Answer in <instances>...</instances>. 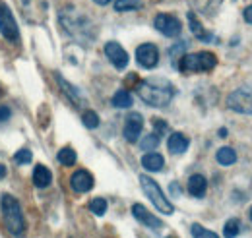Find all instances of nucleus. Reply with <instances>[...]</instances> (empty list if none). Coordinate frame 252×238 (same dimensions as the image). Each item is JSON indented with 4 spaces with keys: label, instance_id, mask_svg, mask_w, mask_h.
<instances>
[{
    "label": "nucleus",
    "instance_id": "obj_15",
    "mask_svg": "<svg viewBox=\"0 0 252 238\" xmlns=\"http://www.w3.org/2000/svg\"><path fill=\"white\" fill-rule=\"evenodd\" d=\"M142 167L146 171H152V173H159L163 167H165V159L163 155L158 151H148L144 157H142Z\"/></svg>",
    "mask_w": 252,
    "mask_h": 238
},
{
    "label": "nucleus",
    "instance_id": "obj_23",
    "mask_svg": "<svg viewBox=\"0 0 252 238\" xmlns=\"http://www.w3.org/2000/svg\"><path fill=\"white\" fill-rule=\"evenodd\" d=\"M190 4L202 14H212L221 4V0H190Z\"/></svg>",
    "mask_w": 252,
    "mask_h": 238
},
{
    "label": "nucleus",
    "instance_id": "obj_21",
    "mask_svg": "<svg viewBox=\"0 0 252 238\" xmlns=\"http://www.w3.org/2000/svg\"><path fill=\"white\" fill-rule=\"evenodd\" d=\"M132 103H134V99L128 89H119L113 95V107H117V109H130Z\"/></svg>",
    "mask_w": 252,
    "mask_h": 238
},
{
    "label": "nucleus",
    "instance_id": "obj_6",
    "mask_svg": "<svg viewBox=\"0 0 252 238\" xmlns=\"http://www.w3.org/2000/svg\"><path fill=\"white\" fill-rule=\"evenodd\" d=\"M0 33L8 41H18L20 39V28L16 24V18L10 10L8 4L0 2Z\"/></svg>",
    "mask_w": 252,
    "mask_h": 238
},
{
    "label": "nucleus",
    "instance_id": "obj_29",
    "mask_svg": "<svg viewBox=\"0 0 252 238\" xmlns=\"http://www.w3.org/2000/svg\"><path fill=\"white\" fill-rule=\"evenodd\" d=\"M159 138H161V136H158L156 132H154V134H148V136L140 142V148L144 149V151H152V149H156L159 146Z\"/></svg>",
    "mask_w": 252,
    "mask_h": 238
},
{
    "label": "nucleus",
    "instance_id": "obj_13",
    "mask_svg": "<svg viewBox=\"0 0 252 238\" xmlns=\"http://www.w3.org/2000/svg\"><path fill=\"white\" fill-rule=\"evenodd\" d=\"M132 215L136 217V221H140L142 225H146L150 229H161L163 227V221L158 219L154 213H150L142 204H134L132 206Z\"/></svg>",
    "mask_w": 252,
    "mask_h": 238
},
{
    "label": "nucleus",
    "instance_id": "obj_5",
    "mask_svg": "<svg viewBox=\"0 0 252 238\" xmlns=\"http://www.w3.org/2000/svg\"><path fill=\"white\" fill-rule=\"evenodd\" d=\"M140 184H142L144 194L150 198V202H152L163 215H171V213L175 211L173 204H171V202L167 200V196L161 192V186H159L156 180L146 177V175H142V177H140Z\"/></svg>",
    "mask_w": 252,
    "mask_h": 238
},
{
    "label": "nucleus",
    "instance_id": "obj_8",
    "mask_svg": "<svg viewBox=\"0 0 252 238\" xmlns=\"http://www.w3.org/2000/svg\"><path fill=\"white\" fill-rule=\"evenodd\" d=\"M227 107L235 113L252 117V89H237L227 97Z\"/></svg>",
    "mask_w": 252,
    "mask_h": 238
},
{
    "label": "nucleus",
    "instance_id": "obj_36",
    "mask_svg": "<svg viewBox=\"0 0 252 238\" xmlns=\"http://www.w3.org/2000/svg\"><path fill=\"white\" fill-rule=\"evenodd\" d=\"M95 4H99V6H107L109 2H113V0H94Z\"/></svg>",
    "mask_w": 252,
    "mask_h": 238
},
{
    "label": "nucleus",
    "instance_id": "obj_25",
    "mask_svg": "<svg viewBox=\"0 0 252 238\" xmlns=\"http://www.w3.org/2000/svg\"><path fill=\"white\" fill-rule=\"evenodd\" d=\"M241 233V223L237 219H229L223 227V237L225 238H237Z\"/></svg>",
    "mask_w": 252,
    "mask_h": 238
},
{
    "label": "nucleus",
    "instance_id": "obj_35",
    "mask_svg": "<svg viewBox=\"0 0 252 238\" xmlns=\"http://www.w3.org/2000/svg\"><path fill=\"white\" fill-rule=\"evenodd\" d=\"M6 175H8V169H6V165H0V180L6 178Z\"/></svg>",
    "mask_w": 252,
    "mask_h": 238
},
{
    "label": "nucleus",
    "instance_id": "obj_34",
    "mask_svg": "<svg viewBox=\"0 0 252 238\" xmlns=\"http://www.w3.org/2000/svg\"><path fill=\"white\" fill-rule=\"evenodd\" d=\"M243 18H245V22H247V24H252V6L245 8V12H243Z\"/></svg>",
    "mask_w": 252,
    "mask_h": 238
},
{
    "label": "nucleus",
    "instance_id": "obj_2",
    "mask_svg": "<svg viewBox=\"0 0 252 238\" xmlns=\"http://www.w3.org/2000/svg\"><path fill=\"white\" fill-rule=\"evenodd\" d=\"M61 24L80 43H90L95 39V28L92 20L86 14L76 12L74 8H64L61 12Z\"/></svg>",
    "mask_w": 252,
    "mask_h": 238
},
{
    "label": "nucleus",
    "instance_id": "obj_33",
    "mask_svg": "<svg viewBox=\"0 0 252 238\" xmlns=\"http://www.w3.org/2000/svg\"><path fill=\"white\" fill-rule=\"evenodd\" d=\"M138 78H140L138 74H128V76H126V86H130V88H132V86H136V88H138V84H140V80H138Z\"/></svg>",
    "mask_w": 252,
    "mask_h": 238
},
{
    "label": "nucleus",
    "instance_id": "obj_37",
    "mask_svg": "<svg viewBox=\"0 0 252 238\" xmlns=\"http://www.w3.org/2000/svg\"><path fill=\"white\" fill-rule=\"evenodd\" d=\"M220 136L221 138H223V136H227V130H225V128H221L220 130Z\"/></svg>",
    "mask_w": 252,
    "mask_h": 238
},
{
    "label": "nucleus",
    "instance_id": "obj_18",
    "mask_svg": "<svg viewBox=\"0 0 252 238\" xmlns=\"http://www.w3.org/2000/svg\"><path fill=\"white\" fill-rule=\"evenodd\" d=\"M55 76H57V82H59V86H61V89L64 91V95H66V97H68V99H70V101H72L74 105H80V103H82V97H80V91L76 89L74 86H70V84H68V82L64 80L63 76H61V74H55Z\"/></svg>",
    "mask_w": 252,
    "mask_h": 238
},
{
    "label": "nucleus",
    "instance_id": "obj_30",
    "mask_svg": "<svg viewBox=\"0 0 252 238\" xmlns=\"http://www.w3.org/2000/svg\"><path fill=\"white\" fill-rule=\"evenodd\" d=\"M33 155L30 149H20V151H16V155H14V161L18 163V165H28V163H32Z\"/></svg>",
    "mask_w": 252,
    "mask_h": 238
},
{
    "label": "nucleus",
    "instance_id": "obj_17",
    "mask_svg": "<svg viewBox=\"0 0 252 238\" xmlns=\"http://www.w3.org/2000/svg\"><path fill=\"white\" fill-rule=\"evenodd\" d=\"M51 182H53V175L45 165H37L33 169V184L37 188H47L51 186Z\"/></svg>",
    "mask_w": 252,
    "mask_h": 238
},
{
    "label": "nucleus",
    "instance_id": "obj_40",
    "mask_svg": "<svg viewBox=\"0 0 252 238\" xmlns=\"http://www.w3.org/2000/svg\"><path fill=\"white\" fill-rule=\"evenodd\" d=\"M169 238H175V237H169Z\"/></svg>",
    "mask_w": 252,
    "mask_h": 238
},
{
    "label": "nucleus",
    "instance_id": "obj_12",
    "mask_svg": "<svg viewBox=\"0 0 252 238\" xmlns=\"http://www.w3.org/2000/svg\"><path fill=\"white\" fill-rule=\"evenodd\" d=\"M95 180L92 177V173H88L86 169H80L76 171L72 177H70V188L76 192V194H86L94 188Z\"/></svg>",
    "mask_w": 252,
    "mask_h": 238
},
{
    "label": "nucleus",
    "instance_id": "obj_11",
    "mask_svg": "<svg viewBox=\"0 0 252 238\" xmlns=\"http://www.w3.org/2000/svg\"><path fill=\"white\" fill-rule=\"evenodd\" d=\"M105 57L109 59V62L117 70H125L126 66H128V53H126L119 43H115V41H109L105 45Z\"/></svg>",
    "mask_w": 252,
    "mask_h": 238
},
{
    "label": "nucleus",
    "instance_id": "obj_19",
    "mask_svg": "<svg viewBox=\"0 0 252 238\" xmlns=\"http://www.w3.org/2000/svg\"><path fill=\"white\" fill-rule=\"evenodd\" d=\"M189 26H190V31H192L200 41H212V39H214L210 33H206L204 26L198 22V18H196L194 12H189Z\"/></svg>",
    "mask_w": 252,
    "mask_h": 238
},
{
    "label": "nucleus",
    "instance_id": "obj_22",
    "mask_svg": "<svg viewBox=\"0 0 252 238\" xmlns=\"http://www.w3.org/2000/svg\"><path fill=\"white\" fill-rule=\"evenodd\" d=\"M57 159H59V163L63 167H74L76 161H78V155H76V151L72 148H63L57 153Z\"/></svg>",
    "mask_w": 252,
    "mask_h": 238
},
{
    "label": "nucleus",
    "instance_id": "obj_26",
    "mask_svg": "<svg viewBox=\"0 0 252 238\" xmlns=\"http://www.w3.org/2000/svg\"><path fill=\"white\" fill-rule=\"evenodd\" d=\"M190 233H192L194 238H220L214 231H208L206 227H202V225H198V223H194V225L190 227Z\"/></svg>",
    "mask_w": 252,
    "mask_h": 238
},
{
    "label": "nucleus",
    "instance_id": "obj_27",
    "mask_svg": "<svg viewBox=\"0 0 252 238\" xmlns=\"http://www.w3.org/2000/svg\"><path fill=\"white\" fill-rule=\"evenodd\" d=\"M90 211L97 215V217H101V215H105L107 213V200L105 198H95L90 202Z\"/></svg>",
    "mask_w": 252,
    "mask_h": 238
},
{
    "label": "nucleus",
    "instance_id": "obj_10",
    "mask_svg": "<svg viewBox=\"0 0 252 238\" xmlns=\"http://www.w3.org/2000/svg\"><path fill=\"white\" fill-rule=\"evenodd\" d=\"M144 130V117L140 113H130L126 117L125 128H123V136H125L126 142L130 144H136L140 140V134Z\"/></svg>",
    "mask_w": 252,
    "mask_h": 238
},
{
    "label": "nucleus",
    "instance_id": "obj_9",
    "mask_svg": "<svg viewBox=\"0 0 252 238\" xmlns=\"http://www.w3.org/2000/svg\"><path fill=\"white\" fill-rule=\"evenodd\" d=\"M136 62L146 68V70H152L156 68L159 62V49L154 43H144L136 49Z\"/></svg>",
    "mask_w": 252,
    "mask_h": 238
},
{
    "label": "nucleus",
    "instance_id": "obj_24",
    "mask_svg": "<svg viewBox=\"0 0 252 238\" xmlns=\"http://www.w3.org/2000/svg\"><path fill=\"white\" fill-rule=\"evenodd\" d=\"M140 8H142L140 0H115L117 12H132V10H140Z\"/></svg>",
    "mask_w": 252,
    "mask_h": 238
},
{
    "label": "nucleus",
    "instance_id": "obj_7",
    "mask_svg": "<svg viewBox=\"0 0 252 238\" xmlns=\"http://www.w3.org/2000/svg\"><path fill=\"white\" fill-rule=\"evenodd\" d=\"M154 28L165 37H179L183 31V24L173 14H158L154 20Z\"/></svg>",
    "mask_w": 252,
    "mask_h": 238
},
{
    "label": "nucleus",
    "instance_id": "obj_31",
    "mask_svg": "<svg viewBox=\"0 0 252 238\" xmlns=\"http://www.w3.org/2000/svg\"><path fill=\"white\" fill-rule=\"evenodd\" d=\"M154 124H156V134H158V136H163V134L167 132V126H169V124H167L165 120L156 119L154 120Z\"/></svg>",
    "mask_w": 252,
    "mask_h": 238
},
{
    "label": "nucleus",
    "instance_id": "obj_28",
    "mask_svg": "<svg viewBox=\"0 0 252 238\" xmlns=\"http://www.w3.org/2000/svg\"><path fill=\"white\" fill-rule=\"evenodd\" d=\"M82 122H84V126L90 128V130H94V128H97V126L101 124L99 115H97L95 111H86V113L82 115Z\"/></svg>",
    "mask_w": 252,
    "mask_h": 238
},
{
    "label": "nucleus",
    "instance_id": "obj_1",
    "mask_svg": "<svg viewBox=\"0 0 252 238\" xmlns=\"http://www.w3.org/2000/svg\"><path fill=\"white\" fill-rule=\"evenodd\" d=\"M175 86L165 78H146L138 84V95L152 107H167L175 97Z\"/></svg>",
    "mask_w": 252,
    "mask_h": 238
},
{
    "label": "nucleus",
    "instance_id": "obj_16",
    "mask_svg": "<svg viewBox=\"0 0 252 238\" xmlns=\"http://www.w3.org/2000/svg\"><path fill=\"white\" fill-rule=\"evenodd\" d=\"M208 190V180L202 175H192L189 178V194L192 198H204Z\"/></svg>",
    "mask_w": 252,
    "mask_h": 238
},
{
    "label": "nucleus",
    "instance_id": "obj_4",
    "mask_svg": "<svg viewBox=\"0 0 252 238\" xmlns=\"http://www.w3.org/2000/svg\"><path fill=\"white\" fill-rule=\"evenodd\" d=\"M218 64V59L210 51H200V53H190L179 59V70L185 74H196V72H210Z\"/></svg>",
    "mask_w": 252,
    "mask_h": 238
},
{
    "label": "nucleus",
    "instance_id": "obj_14",
    "mask_svg": "<svg viewBox=\"0 0 252 238\" xmlns=\"http://www.w3.org/2000/svg\"><path fill=\"white\" fill-rule=\"evenodd\" d=\"M190 142L189 138L183 134V132H173L171 136H169V140H167V149H169V153H173V155H183L187 149H189Z\"/></svg>",
    "mask_w": 252,
    "mask_h": 238
},
{
    "label": "nucleus",
    "instance_id": "obj_39",
    "mask_svg": "<svg viewBox=\"0 0 252 238\" xmlns=\"http://www.w3.org/2000/svg\"><path fill=\"white\" fill-rule=\"evenodd\" d=\"M251 221H252V208H251Z\"/></svg>",
    "mask_w": 252,
    "mask_h": 238
},
{
    "label": "nucleus",
    "instance_id": "obj_20",
    "mask_svg": "<svg viewBox=\"0 0 252 238\" xmlns=\"http://www.w3.org/2000/svg\"><path fill=\"white\" fill-rule=\"evenodd\" d=\"M216 159H218V163L223 165V167L235 165V163H237V151L233 148H221V149H218V153H216Z\"/></svg>",
    "mask_w": 252,
    "mask_h": 238
},
{
    "label": "nucleus",
    "instance_id": "obj_3",
    "mask_svg": "<svg viewBox=\"0 0 252 238\" xmlns=\"http://www.w3.org/2000/svg\"><path fill=\"white\" fill-rule=\"evenodd\" d=\"M0 211H2V219L6 229L14 235V237H24L26 233V219H24V211L20 202L12 196V194H2L0 196Z\"/></svg>",
    "mask_w": 252,
    "mask_h": 238
},
{
    "label": "nucleus",
    "instance_id": "obj_38",
    "mask_svg": "<svg viewBox=\"0 0 252 238\" xmlns=\"http://www.w3.org/2000/svg\"><path fill=\"white\" fill-rule=\"evenodd\" d=\"M2 93H4V91H2V86H0V97H2Z\"/></svg>",
    "mask_w": 252,
    "mask_h": 238
},
{
    "label": "nucleus",
    "instance_id": "obj_32",
    "mask_svg": "<svg viewBox=\"0 0 252 238\" xmlns=\"http://www.w3.org/2000/svg\"><path fill=\"white\" fill-rule=\"evenodd\" d=\"M10 117H12V111H10V107H4V105H2V107H0V124H2V122H6V120L10 119Z\"/></svg>",
    "mask_w": 252,
    "mask_h": 238
}]
</instances>
